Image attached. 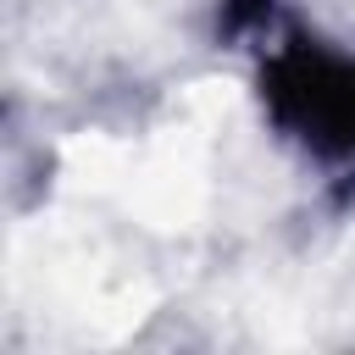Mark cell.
Here are the masks:
<instances>
[{"instance_id":"obj_1","label":"cell","mask_w":355,"mask_h":355,"mask_svg":"<svg viewBox=\"0 0 355 355\" xmlns=\"http://www.w3.org/2000/svg\"><path fill=\"white\" fill-rule=\"evenodd\" d=\"M266 105L316 155H355V61L288 44L266 61Z\"/></svg>"}]
</instances>
